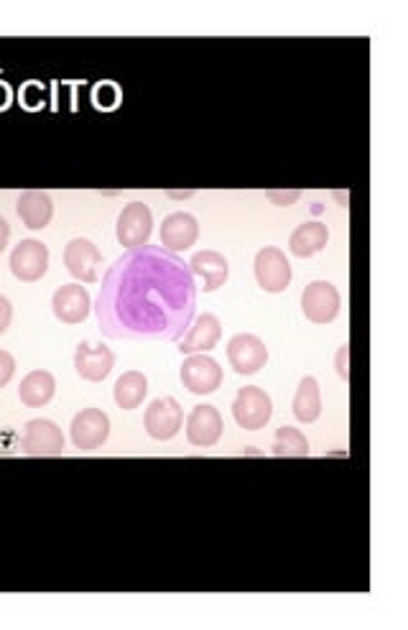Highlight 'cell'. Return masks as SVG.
<instances>
[{"instance_id":"27","label":"cell","mask_w":408,"mask_h":630,"mask_svg":"<svg viewBox=\"0 0 408 630\" xmlns=\"http://www.w3.org/2000/svg\"><path fill=\"white\" fill-rule=\"evenodd\" d=\"M13 319V307H11V301L6 299V296H0V335L8 330V324H11Z\"/></svg>"},{"instance_id":"1","label":"cell","mask_w":408,"mask_h":630,"mask_svg":"<svg viewBox=\"0 0 408 630\" xmlns=\"http://www.w3.org/2000/svg\"><path fill=\"white\" fill-rule=\"evenodd\" d=\"M197 309L189 263L161 248L141 245L118 258L102 276L95 317L113 340H179Z\"/></svg>"},{"instance_id":"21","label":"cell","mask_w":408,"mask_h":630,"mask_svg":"<svg viewBox=\"0 0 408 630\" xmlns=\"http://www.w3.org/2000/svg\"><path fill=\"white\" fill-rule=\"evenodd\" d=\"M329 230L324 222H304L291 233L289 238V250L296 258H309L314 253H319L322 248H327Z\"/></svg>"},{"instance_id":"5","label":"cell","mask_w":408,"mask_h":630,"mask_svg":"<svg viewBox=\"0 0 408 630\" xmlns=\"http://www.w3.org/2000/svg\"><path fill=\"white\" fill-rule=\"evenodd\" d=\"M342 299L335 284L329 281H314L301 291V312L309 322L314 324H329L335 322L340 314Z\"/></svg>"},{"instance_id":"4","label":"cell","mask_w":408,"mask_h":630,"mask_svg":"<svg viewBox=\"0 0 408 630\" xmlns=\"http://www.w3.org/2000/svg\"><path fill=\"white\" fill-rule=\"evenodd\" d=\"M291 263L286 258V253L281 248H268L258 250L255 256V281L268 294H281V291L289 289L291 284Z\"/></svg>"},{"instance_id":"26","label":"cell","mask_w":408,"mask_h":630,"mask_svg":"<svg viewBox=\"0 0 408 630\" xmlns=\"http://www.w3.org/2000/svg\"><path fill=\"white\" fill-rule=\"evenodd\" d=\"M337 373H340V378H350V347L342 345L340 352H337Z\"/></svg>"},{"instance_id":"20","label":"cell","mask_w":408,"mask_h":630,"mask_svg":"<svg viewBox=\"0 0 408 630\" xmlns=\"http://www.w3.org/2000/svg\"><path fill=\"white\" fill-rule=\"evenodd\" d=\"M54 391H57V381L49 370H34L21 381L18 386V398H21L23 406L29 409H41L46 403L54 398Z\"/></svg>"},{"instance_id":"7","label":"cell","mask_w":408,"mask_h":630,"mask_svg":"<svg viewBox=\"0 0 408 630\" xmlns=\"http://www.w3.org/2000/svg\"><path fill=\"white\" fill-rule=\"evenodd\" d=\"M153 233V215L148 210V205L143 202H131L125 205L123 212L118 215V225H115V235H118V243L125 248H141L148 245V238Z\"/></svg>"},{"instance_id":"13","label":"cell","mask_w":408,"mask_h":630,"mask_svg":"<svg viewBox=\"0 0 408 630\" xmlns=\"http://www.w3.org/2000/svg\"><path fill=\"white\" fill-rule=\"evenodd\" d=\"M115 355L110 347L105 345H90V342H80L74 350V370L80 378L90 383H102L113 373Z\"/></svg>"},{"instance_id":"12","label":"cell","mask_w":408,"mask_h":630,"mask_svg":"<svg viewBox=\"0 0 408 630\" xmlns=\"http://www.w3.org/2000/svg\"><path fill=\"white\" fill-rule=\"evenodd\" d=\"M227 360L238 375H253L268 363V347L261 337L235 335L227 342Z\"/></svg>"},{"instance_id":"16","label":"cell","mask_w":408,"mask_h":630,"mask_svg":"<svg viewBox=\"0 0 408 630\" xmlns=\"http://www.w3.org/2000/svg\"><path fill=\"white\" fill-rule=\"evenodd\" d=\"M197 238L199 225L189 212H171L169 217H164V225H161V248L179 253V250L192 248L197 243Z\"/></svg>"},{"instance_id":"14","label":"cell","mask_w":408,"mask_h":630,"mask_svg":"<svg viewBox=\"0 0 408 630\" xmlns=\"http://www.w3.org/2000/svg\"><path fill=\"white\" fill-rule=\"evenodd\" d=\"M222 416L210 403L194 406L192 414L187 416V442L192 447H215L222 437Z\"/></svg>"},{"instance_id":"24","label":"cell","mask_w":408,"mask_h":630,"mask_svg":"<svg viewBox=\"0 0 408 630\" xmlns=\"http://www.w3.org/2000/svg\"><path fill=\"white\" fill-rule=\"evenodd\" d=\"M273 455L276 457H309V442L294 426H281L273 437Z\"/></svg>"},{"instance_id":"22","label":"cell","mask_w":408,"mask_h":630,"mask_svg":"<svg viewBox=\"0 0 408 630\" xmlns=\"http://www.w3.org/2000/svg\"><path fill=\"white\" fill-rule=\"evenodd\" d=\"M146 393H148L146 375L138 373V370H128V373L120 375L113 388L115 403H118V409L123 411L138 409L143 403V398H146Z\"/></svg>"},{"instance_id":"15","label":"cell","mask_w":408,"mask_h":630,"mask_svg":"<svg viewBox=\"0 0 408 630\" xmlns=\"http://www.w3.org/2000/svg\"><path fill=\"white\" fill-rule=\"evenodd\" d=\"M51 309H54V317L62 324H80L90 317L92 299L90 294H87L85 286L67 284L62 286V289L54 291Z\"/></svg>"},{"instance_id":"23","label":"cell","mask_w":408,"mask_h":630,"mask_svg":"<svg viewBox=\"0 0 408 630\" xmlns=\"http://www.w3.org/2000/svg\"><path fill=\"white\" fill-rule=\"evenodd\" d=\"M322 414V393H319L317 378L306 375L301 378L299 388H296L294 396V416L301 424H314Z\"/></svg>"},{"instance_id":"9","label":"cell","mask_w":408,"mask_h":630,"mask_svg":"<svg viewBox=\"0 0 408 630\" xmlns=\"http://www.w3.org/2000/svg\"><path fill=\"white\" fill-rule=\"evenodd\" d=\"M49 271V248L41 240H21L11 253V273L23 284H34Z\"/></svg>"},{"instance_id":"17","label":"cell","mask_w":408,"mask_h":630,"mask_svg":"<svg viewBox=\"0 0 408 630\" xmlns=\"http://www.w3.org/2000/svg\"><path fill=\"white\" fill-rule=\"evenodd\" d=\"M222 337V324L215 314H202L194 324H189V332L184 335L179 352L182 355H202V352L215 350Z\"/></svg>"},{"instance_id":"29","label":"cell","mask_w":408,"mask_h":630,"mask_svg":"<svg viewBox=\"0 0 408 630\" xmlns=\"http://www.w3.org/2000/svg\"><path fill=\"white\" fill-rule=\"evenodd\" d=\"M8 238H11V228H8L6 217L0 215V253H3V250H6Z\"/></svg>"},{"instance_id":"3","label":"cell","mask_w":408,"mask_h":630,"mask_svg":"<svg viewBox=\"0 0 408 630\" xmlns=\"http://www.w3.org/2000/svg\"><path fill=\"white\" fill-rule=\"evenodd\" d=\"M143 426H146L148 437L156 442H169L176 434L182 432L184 426V409L179 401L171 396L156 398L143 414Z\"/></svg>"},{"instance_id":"2","label":"cell","mask_w":408,"mask_h":630,"mask_svg":"<svg viewBox=\"0 0 408 630\" xmlns=\"http://www.w3.org/2000/svg\"><path fill=\"white\" fill-rule=\"evenodd\" d=\"M233 416L238 421L240 429L245 432H258L271 421L273 416V401L263 388L245 386L240 388L238 396L233 401Z\"/></svg>"},{"instance_id":"11","label":"cell","mask_w":408,"mask_h":630,"mask_svg":"<svg viewBox=\"0 0 408 630\" xmlns=\"http://www.w3.org/2000/svg\"><path fill=\"white\" fill-rule=\"evenodd\" d=\"M110 437V419L100 409H85L72 419V442L80 452L100 449Z\"/></svg>"},{"instance_id":"19","label":"cell","mask_w":408,"mask_h":630,"mask_svg":"<svg viewBox=\"0 0 408 630\" xmlns=\"http://www.w3.org/2000/svg\"><path fill=\"white\" fill-rule=\"evenodd\" d=\"M16 212L29 230H44L54 215V205L46 192H23L16 199Z\"/></svg>"},{"instance_id":"6","label":"cell","mask_w":408,"mask_h":630,"mask_svg":"<svg viewBox=\"0 0 408 630\" xmlns=\"http://www.w3.org/2000/svg\"><path fill=\"white\" fill-rule=\"evenodd\" d=\"M23 455L29 457H57L64 452V434L54 421L34 419L26 424L21 437Z\"/></svg>"},{"instance_id":"25","label":"cell","mask_w":408,"mask_h":630,"mask_svg":"<svg viewBox=\"0 0 408 630\" xmlns=\"http://www.w3.org/2000/svg\"><path fill=\"white\" fill-rule=\"evenodd\" d=\"M13 373H16V360L11 352L0 350V388H6L11 383Z\"/></svg>"},{"instance_id":"8","label":"cell","mask_w":408,"mask_h":630,"mask_svg":"<svg viewBox=\"0 0 408 630\" xmlns=\"http://www.w3.org/2000/svg\"><path fill=\"white\" fill-rule=\"evenodd\" d=\"M182 383L194 396H210L222 386V368L210 355H189L182 365Z\"/></svg>"},{"instance_id":"18","label":"cell","mask_w":408,"mask_h":630,"mask_svg":"<svg viewBox=\"0 0 408 630\" xmlns=\"http://www.w3.org/2000/svg\"><path fill=\"white\" fill-rule=\"evenodd\" d=\"M189 271L194 276H202L204 291H217L220 286H225L227 276H230L227 258L217 253V250H199V253H194L192 261H189Z\"/></svg>"},{"instance_id":"10","label":"cell","mask_w":408,"mask_h":630,"mask_svg":"<svg viewBox=\"0 0 408 630\" xmlns=\"http://www.w3.org/2000/svg\"><path fill=\"white\" fill-rule=\"evenodd\" d=\"M64 266L72 273L74 279L82 281V284H95L97 271L102 266V253L92 240L87 238H74L69 240L67 248H64Z\"/></svg>"},{"instance_id":"28","label":"cell","mask_w":408,"mask_h":630,"mask_svg":"<svg viewBox=\"0 0 408 630\" xmlns=\"http://www.w3.org/2000/svg\"><path fill=\"white\" fill-rule=\"evenodd\" d=\"M266 197H268V199H273V202H276V205L286 207V205H294L296 199L301 197V192H268Z\"/></svg>"}]
</instances>
